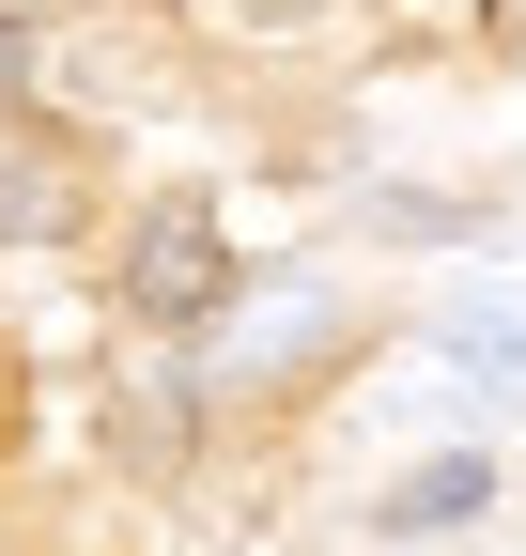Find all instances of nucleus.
I'll list each match as a JSON object with an SVG mask.
<instances>
[{
	"instance_id": "nucleus-1",
	"label": "nucleus",
	"mask_w": 526,
	"mask_h": 556,
	"mask_svg": "<svg viewBox=\"0 0 526 556\" xmlns=\"http://www.w3.org/2000/svg\"><path fill=\"white\" fill-rule=\"evenodd\" d=\"M124 309H155V325H217L233 309V232L202 201H155V217L124 232Z\"/></svg>"
},
{
	"instance_id": "nucleus-2",
	"label": "nucleus",
	"mask_w": 526,
	"mask_h": 556,
	"mask_svg": "<svg viewBox=\"0 0 526 556\" xmlns=\"http://www.w3.org/2000/svg\"><path fill=\"white\" fill-rule=\"evenodd\" d=\"M434 371H449V387H480V402H526V248L480 263L465 294L434 309Z\"/></svg>"
},
{
	"instance_id": "nucleus-3",
	"label": "nucleus",
	"mask_w": 526,
	"mask_h": 556,
	"mask_svg": "<svg viewBox=\"0 0 526 556\" xmlns=\"http://www.w3.org/2000/svg\"><path fill=\"white\" fill-rule=\"evenodd\" d=\"M325 340V294H263L233 340H217V387H248V371H279V356H310Z\"/></svg>"
},
{
	"instance_id": "nucleus-4",
	"label": "nucleus",
	"mask_w": 526,
	"mask_h": 556,
	"mask_svg": "<svg viewBox=\"0 0 526 556\" xmlns=\"http://www.w3.org/2000/svg\"><path fill=\"white\" fill-rule=\"evenodd\" d=\"M480 495H496V464H480V448H449V464H418L403 495H387V526H403V541H434V526H465Z\"/></svg>"
},
{
	"instance_id": "nucleus-5",
	"label": "nucleus",
	"mask_w": 526,
	"mask_h": 556,
	"mask_svg": "<svg viewBox=\"0 0 526 556\" xmlns=\"http://www.w3.org/2000/svg\"><path fill=\"white\" fill-rule=\"evenodd\" d=\"M496 47H511V62H526V0H496Z\"/></svg>"
},
{
	"instance_id": "nucleus-6",
	"label": "nucleus",
	"mask_w": 526,
	"mask_h": 556,
	"mask_svg": "<svg viewBox=\"0 0 526 556\" xmlns=\"http://www.w3.org/2000/svg\"><path fill=\"white\" fill-rule=\"evenodd\" d=\"M0 93H16V31H0Z\"/></svg>"
},
{
	"instance_id": "nucleus-7",
	"label": "nucleus",
	"mask_w": 526,
	"mask_h": 556,
	"mask_svg": "<svg viewBox=\"0 0 526 556\" xmlns=\"http://www.w3.org/2000/svg\"><path fill=\"white\" fill-rule=\"evenodd\" d=\"M248 16H310V0H248Z\"/></svg>"
},
{
	"instance_id": "nucleus-8",
	"label": "nucleus",
	"mask_w": 526,
	"mask_h": 556,
	"mask_svg": "<svg viewBox=\"0 0 526 556\" xmlns=\"http://www.w3.org/2000/svg\"><path fill=\"white\" fill-rule=\"evenodd\" d=\"M0 417H16V371H0Z\"/></svg>"
}]
</instances>
